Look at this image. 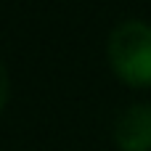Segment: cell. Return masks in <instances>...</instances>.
<instances>
[{
	"label": "cell",
	"instance_id": "cell-1",
	"mask_svg": "<svg viewBox=\"0 0 151 151\" xmlns=\"http://www.w3.org/2000/svg\"><path fill=\"white\" fill-rule=\"evenodd\" d=\"M109 58L114 72L130 85L151 82V27L127 19L119 21L109 35Z\"/></svg>",
	"mask_w": 151,
	"mask_h": 151
},
{
	"label": "cell",
	"instance_id": "cell-2",
	"mask_svg": "<svg viewBox=\"0 0 151 151\" xmlns=\"http://www.w3.org/2000/svg\"><path fill=\"white\" fill-rule=\"evenodd\" d=\"M114 141L122 151L151 149V104H130L117 117Z\"/></svg>",
	"mask_w": 151,
	"mask_h": 151
},
{
	"label": "cell",
	"instance_id": "cell-3",
	"mask_svg": "<svg viewBox=\"0 0 151 151\" xmlns=\"http://www.w3.org/2000/svg\"><path fill=\"white\" fill-rule=\"evenodd\" d=\"M5 98H8V74H5V66L0 64V109L5 104Z\"/></svg>",
	"mask_w": 151,
	"mask_h": 151
}]
</instances>
